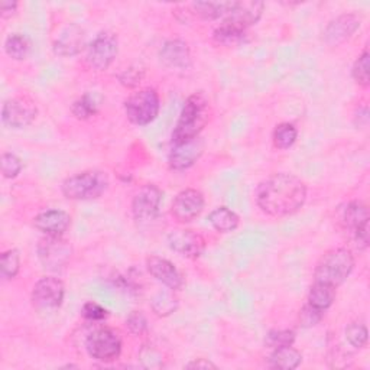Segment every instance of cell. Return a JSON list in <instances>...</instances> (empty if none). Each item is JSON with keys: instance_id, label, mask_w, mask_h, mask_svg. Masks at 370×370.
Wrapping results in <instances>:
<instances>
[{"instance_id": "obj_41", "label": "cell", "mask_w": 370, "mask_h": 370, "mask_svg": "<svg viewBox=\"0 0 370 370\" xmlns=\"http://www.w3.org/2000/svg\"><path fill=\"white\" fill-rule=\"evenodd\" d=\"M353 236H354V242L357 243V248L360 250L367 249V246H369V221H366L360 227H357L353 231Z\"/></svg>"}, {"instance_id": "obj_19", "label": "cell", "mask_w": 370, "mask_h": 370, "mask_svg": "<svg viewBox=\"0 0 370 370\" xmlns=\"http://www.w3.org/2000/svg\"><path fill=\"white\" fill-rule=\"evenodd\" d=\"M33 227L44 233L45 236L59 238L71 227V216L59 209L45 210L33 219Z\"/></svg>"}, {"instance_id": "obj_5", "label": "cell", "mask_w": 370, "mask_h": 370, "mask_svg": "<svg viewBox=\"0 0 370 370\" xmlns=\"http://www.w3.org/2000/svg\"><path fill=\"white\" fill-rule=\"evenodd\" d=\"M161 109L159 94L154 88H144L133 93L125 102V113L130 123L146 126L152 123Z\"/></svg>"}, {"instance_id": "obj_40", "label": "cell", "mask_w": 370, "mask_h": 370, "mask_svg": "<svg viewBox=\"0 0 370 370\" xmlns=\"http://www.w3.org/2000/svg\"><path fill=\"white\" fill-rule=\"evenodd\" d=\"M142 80V70L138 69H129L120 76V83L126 87H134L138 86Z\"/></svg>"}, {"instance_id": "obj_33", "label": "cell", "mask_w": 370, "mask_h": 370, "mask_svg": "<svg viewBox=\"0 0 370 370\" xmlns=\"http://www.w3.org/2000/svg\"><path fill=\"white\" fill-rule=\"evenodd\" d=\"M369 51L364 50L362 52V55H359V58L356 59L354 65H353V70H352V76L354 79V81L362 87V88H369L370 86V76H369Z\"/></svg>"}, {"instance_id": "obj_23", "label": "cell", "mask_w": 370, "mask_h": 370, "mask_svg": "<svg viewBox=\"0 0 370 370\" xmlns=\"http://www.w3.org/2000/svg\"><path fill=\"white\" fill-rule=\"evenodd\" d=\"M302 362V354L294 349L292 346L281 347L272 350L271 356H269V363L275 369H285L292 370L296 369Z\"/></svg>"}, {"instance_id": "obj_38", "label": "cell", "mask_w": 370, "mask_h": 370, "mask_svg": "<svg viewBox=\"0 0 370 370\" xmlns=\"http://www.w3.org/2000/svg\"><path fill=\"white\" fill-rule=\"evenodd\" d=\"M81 314L86 320L88 321H103L108 318V310L103 308L100 304H97V302H86V304L83 306V310H81Z\"/></svg>"}, {"instance_id": "obj_20", "label": "cell", "mask_w": 370, "mask_h": 370, "mask_svg": "<svg viewBox=\"0 0 370 370\" xmlns=\"http://www.w3.org/2000/svg\"><path fill=\"white\" fill-rule=\"evenodd\" d=\"M159 58L168 69L187 70L191 65V52L188 44L181 40H171L165 42L159 52Z\"/></svg>"}, {"instance_id": "obj_43", "label": "cell", "mask_w": 370, "mask_h": 370, "mask_svg": "<svg viewBox=\"0 0 370 370\" xmlns=\"http://www.w3.org/2000/svg\"><path fill=\"white\" fill-rule=\"evenodd\" d=\"M187 369H216L217 366L210 362L209 359H195L192 362H190L188 364H185Z\"/></svg>"}, {"instance_id": "obj_18", "label": "cell", "mask_w": 370, "mask_h": 370, "mask_svg": "<svg viewBox=\"0 0 370 370\" xmlns=\"http://www.w3.org/2000/svg\"><path fill=\"white\" fill-rule=\"evenodd\" d=\"M203 151L204 142L200 138L183 144H173L168 162H170V166L173 170L184 171L191 168L200 159V156L203 155Z\"/></svg>"}, {"instance_id": "obj_44", "label": "cell", "mask_w": 370, "mask_h": 370, "mask_svg": "<svg viewBox=\"0 0 370 370\" xmlns=\"http://www.w3.org/2000/svg\"><path fill=\"white\" fill-rule=\"evenodd\" d=\"M354 119H356V125H357V126L366 127L367 123H369V109H367V106H363L362 109H359V110L356 112Z\"/></svg>"}, {"instance_id": "obj_13", "label": "cell", "mask_w": 370, "mask_h": 370, "mask_svg": "<svg viewBox=\"0 0 370 370\" xmlns=\"http://www.w3.org/2000/svg\"><path fill=\"white\" fill-rule=\"evenodd\" d=\"M168 246L184 258L197 259L206 250V239L195 230L177 229L168 234Z\"/></svg>"}, {"instance_id": "obj_14", "label": "cell", "mask_w": 370, "mask_h": 370, "mask_svg": "<svg viewBox=\"0 0 370 370\" xmlns=\"http://www.w3.org/2000/svg\"><path fill=\"white\" fill-rule=\"evenodd\" d=\"M265 11L263 2H255V0H241V2H231V6L224 16L226 23L236 26L242 30H248L250 26L256 25Z\"/></svg>"}, {"instance_id": "obj_29", "label": "cell", "mask_w": 370, "mask_h": 370, "mask_svg": "<svg viewBox=\"0 0 370 370\" xmlns=\"http://www.w3.org/2000/svg\"><path fill=\"white\" fill-rule=\"evenodd\" d=\"M298 139V130L292 123H281L275 127L274 134H272V141L274 146L279 151H287L294 146V144Z\"/></svg>"}, {"instance_id": "obj_26", "label": "cell", "mask_w": 370, "mask_h": 370, "mask_svg": "<svg viewBox=\"0 0 370 370\" xmlns=\"http://www.w3.org/2000/svg\"><path fill=\"white\" fill-rule=\"evenodd\" d=\"M231 2H195L191 5L194 13L204 21H216L224 18Z\"/></svg>"}, {"instance_id": "obj_6", "label": "cell", "mask_w": 370, "mask_h": 370, "mask_svg": "<svg viewBox=\"0 0 370 370\" xmlns=\"http://www.w3.org/2000/svg\"><path fill=\"white\" fill-rule=\"evenodd\" d=\"M120 334L109 327L94 330L86 340V350L90 357L102 363L115 362L122 353Z\"/></svg>"}, {"instance_id": "obj_36", "label": "cell", "mask_w": 370, "mask_h": 370, "mask_svg": "<svg viewBox=\"0 0 370 370\" xmlns=\"http://www.w3.org/2000/svg\"><path fill=\"white\" fill-rule=\"evenodd\" d=\"M126 328L133 335H142L148 330V320L142 311H132L126 318Z\"/></svg>"}, {"instance_id": "obj_32", "label": "cell", "mask_w": 370, "mask_h": 370, "mask_svg": "<svg viewBox=\"0 0 370 370\" xmlns=\"http://www.w3.org/2000/svg\"><path fill=\"white\" fill-rule=\"evenodd\" d=\"M71 112L79 120H87L93 117L97 113V103L94 97L90 94H83L73 103Z\"/></svg>"}, {"instance_id": "obj_28", "label": "cell", "mask_w": 370, "mask_h": 370, "mask_svg": "<svg viewBox=\"0 0 370 370\" xmlns=\"http://www.w3.org/2000/svg\"><path fill=\"white\" fill-rule=\"evenodd\" d=\"M30 41L26 35L22 33H12L5 41V52L8 57L16 61H22L29 55Z\"/></svg>"}, {"instance_id": "obj_35", "label": "cell", "mask_w": 370, "mask_h": 370, "mask_svg": "<svg viewBox=\"0 0 370 370\" xmlns=\"http://www.w3.org/2000/svg\"><path fill=\"white\" fill-rule=\"evenodd\" d=\"M0 166H2L4 177L8 178V180H13L21 174L23 163H22V161L18 155H15L12 152H6V154L2 155Z\"/></svg>"}, {"instance_id": "obj_3", "label": "cell", "mask_w": 370, "mask_h": 370, "mask_svg": "<svg viewBox=\"0 0 370 370\" xmlns=\"http://www.w3.org/2000/svg\"><path fill=\"white\" fill-rule=\"evenodd\" d=\"M354 256L347 248H334L325 252L314 271V282H321L337 289L353 272Z\"/></svg>"}, {"instance_id": "obj_24", "label": "cell", "mask_w": 370, "mask_h": 370, "mask_svg": "<svg viewBox=\"0 0 370 370\" xmlns=\"http://www.w3.org/2000/svg\"><path fill=\"white\" fill-rule=\"evenodd\" d=\"M334 299H335V288L321 282H314L308 294L310 306L325 313L333 306Z\"/></svg>"}, {"instance_id": "obj_42", "label": "cell", "mask_w": 370, "mask_h": 370, "mask_svg": "<svg viewBox=\"0 0 370 370\" xmlns=\"http://www.w3.org/2000/svg\"><path fill=\"white\" fill-rule=\"evenodd\" d=\"M18 2H12V0H4V2H0V13H2V18H11L18 11Z\"/></svg>"}, {"instance_id": "obj_27", "label": "cell", "mask_w": 370, "mask_h": 370, "mask_svg": "<svg viewBox=\"0 0 370 370\" xmlns=\"http://www.w3.org/2000/svg\"><path fill=\"white\" fill-rule=\"evenodd\" d=\"M178 298L174 295V291H163L159 292L154 296L152 302H151V307L152 311L158 316V317H170L171 314H174L178 310Z\"/></svg>"}, {"instance_id": "obj_30", "label": "cell", "mask_w": 370, "mask_h": 370, "mask_svg": "<svg viewBox=\"0 0 370 370\" xmlns=\"http://www.w3.org/2000/svg\"><path fill=\"white\" fill-rule=\"evenodd\" d=\"M295 342V333L292 330H271L265 337V346L271 350L292 346Z\"/></svg>"}, {"instance_id": "obj_8", "label": "cell", "mask_w": 370, "mask_h": 370, "mask_svg": "<svg viewBox=\"0 0 370 370\" xmlns=\"http://www.w3.org/2000/svg\"><path fill=\"white\" fill-rule=\"evenodd\" d=\"M119 52V41L113 32L105 30L91 41L87 50V61L96 71H105L113 64Z\"/></svg>"}, {"instance_id": "obj_37", "label": "cell", "mask_w": 370, "mask_h": 370, "mask_svg": "<svg viewBox=\"0 0 370 370\" xmlns=\"http://www.w3.org/2000/svg\"><path fill=\"white\" fill-rule=\"evenodd\" d=\"M324 317V311H320L317 308H314L313 306L307 304L302 307V310L299 311V324L306 328L314 327L317 325Z\"/></svg>"}, {"instance_id": "obj_4", "label": "cell", "mask_w": 370, "mask_h": 370, "mask_svg": "<svg viewBox=\"0 0 370 370\" xmlns=\"http://www.w3.org/2000/svg\"><path fill=\"white\" fill-rule=\"evenodd\" d=\"M109 188V177L103 171L90 170L67 178L61 191L65 198L74 201H90L102 197Z\"/></svg>"}, {"instance_id": "obj_12", "label": "cell", "mask_w": 370, "mask_h": 370, "mask_svg": "<svg viewBox=\"0 0 370 370\" xmlns=\"http://www.w3.org/2000/svg\"><path fill=\"white\" fill-rule=\"evenodd\" d=\"M204 206L206 200L203 192L188 188L181 191L173 201L171 214L178 223L187 224L200 217V214L204 210Z\"/></svg>"}, {"instance_id": "obj_34", "label": "cell", "mask_w": 370, "mask_h": 370, "mask_svg": "<svg viewBox=\"0 0 370 370\" xmlns=\"http://www.w3.org/2000/svg\"><path fill=\"white\" fill-rule=\"evenodd\" d=\"M346 339L354 349H363L369 340L367 327L362 323H350L346 327Z\"/></svg>"}, {"instance_id": "obj_39", "label": "cell", "mask_w": 370, "mask_h": 370, "mask_svg": "<svg viewBox=\"0 0 370 370\" xmlns=\"http://www.w3.org/2000/svg\"><path fill=\"white\" fill-rule=\"evenodd\" d=\"M141 360L144 362L145 367H161L162 366V356L158 350L146 347L141 352Z\"/></svg>"}, {"instance_id": "obj_22", "label": "cell", "mask_w": 370, "mask_h": 370, "mask_svg": "<svg viewBox=\"0 0 370 370\" xmlns=\"http://www.w3.org/2000/svg\"><path fill=\"white\" fill-rule=\"evenodd\" d=\"M209 221L216 231L231 233L239 227L241 220H239V216L233 210H230L227 207H217L210 213Z\"/></svg>"}, {"instance_id": "obj_17", "label": "cell", "mask_w": 370, "mask_h": 370, "mask_svg": "<svg viewBox=\"0 0 370 370\" xmlns=\"http://www.w3.org/2000/svg\"><path fill=\"white\" fill-rule=\"evenodd\" d=\"M146 267L148 272L168 289L178 291L183 288V277L171 260L152 255L146 259Z\"/></svg>"}, {"instance_id": "obj_31", "label": "cell", "mask_w": 370, "mask_h": 370, "mask_svg": "<svg viewBox=\"0 0 370 370\" xmlns=\"http://www.w3.org/2000/svg\"><path fill=\"white\" fill-rule=\"evenodd\" d=\"M21 269V255L16 249H9L4 252L2 262H0V271L5 279H13Z\"/></svg>"}, {"instance_id": "obj_2", "label": "cell", "mask_w": 370, "mask_h": 370, "mask_svg": "<svg viewBox=\"0 0 370 370\" xmlns=\"http://www.w3.org/2000/svg\"><path fill=\"white\" fill-rule=\"evenodd\" d=\"M210 103L203 93L191 94L184 103L177 126L173 132V144H183L200 138L210 122Z\"/></svg>"}, {"instance_id": "obj_1", "label": "cell", "mask_w": 370, "mask_h": 370, "mask_svg": "<svg viewBox=\"0 0 370 370\" xmlns=\"http://www.w3.org/2000/svg\"><path fill=\"white\" fill-rule=\"evenodd\" d=\"M256 204L269 217H288L306 204L307 185L294 174L279 173L263 180L255 194Z\"/></svg>"}, {"instance_id": "obj_11", "label": "cell", "mask_w": 370, "mask_h": 370, "mask_svg": "<svg viewBox=\"0 0 370 370\" xmlns=\"http://www.w3.org/2000/svg\"><path fill=\"white\" fill-rule=\"evenodd\" d=\"M162 191L154 184H146L134 194L132 201V213L138 223L154 221L159 213Z\"/></svg>"}, {"instance_id": "obj_10", "label": "cell", "mask_w": 370, "mask_h": 370, "mask_svg": "<svg viewBox=\"0 0 370 370\" xmlns=\"http://www.w3.org/2000/svg\"><path fill=\"white\" fill-rule=\"evenodd\" d=\"M64 282L55 277L41 278L32 289V304L40 311H54L62 306Z\"/></svg>"}, {"instance_id": "obj_16", "label": "cell", "mask_w": 370, "mask_h": 370, "mask_svg": "<svg viewBox=\"0 0 370 370\" xmlns=\"http://www.w3.org/2000/svg\"><path fill=\"white\" fill-rule=\"evenodd\" d=\"M86 30L76 23L65 26L54 41V52L58 57L69 58L79 55L86 47Z\"/></svg>"}, {"instance_id": "obj_7", "label": "cell", "mask_w": 370, "mask_h": 370, "mask_svg": "<svg viewBox=\"0 0 370 370\" xmlns=\"http://www.w3.org/2000/svg\"><path fill=\"white\" fill-rule=\"evenodd\" d=\"M37 252L42 266L48 269V271L57 272L64 269L67 263L70 262L73 255V246L62 236H45L40 241Z\"/></svg>"}, {"instance_id": "obj_9", "label": "cell", "mask_w": 370, "mask_h": 370, "mask_svg": "<svg viewBox=\"0 0 370 370\" xmlns=\"http://www.w3.org/2000/svg\"><path fill=\"white\" fill-rule=\"evenodd\" d=\"M38 108L33 100L26 96H15L6 100L2 109V120L11 129H25L37 119Z\"/></svg>"}, {"instance_id": "obj_21", "label": "cell", "mask_w": 370, "mask_h": 370, "mask_svg": "<svg viewBox=\"0 0 370 370\" xmlns=\"http://www.w3.org/2000/svg\"><path fill=\"white\" fill-rule=\"evenodd\" d=\"M366 221H369V210L362 201H352L342 212V224L352 233Z\"/></svg>"}, {"instance_id": "obj_15", "label": "cell", "mask_w": 370, "mask_h": 370, "mask_svg": "<svg viewBox=\"0 0 370 370\" xmlns=\"http://www.w3.org/2000/svg\"><path fill=\"white\" fill-rule=\"evenodd\" d=\"M360 25L362 19L356 13H343L327 25L323 40L327 45L337 47L350 40Z\"/></svg>"}, {"instance_id": "obj_25", "label": "cell", "mask_w": 370, "mask_h": 370, "mask_svg": "<svg viewBox=\"0 0 370 370\" xmlns=\"http://www.w3.org/2000/svg\"><path fill=\"white\" fill-rule=\"evenodd\" d=\"M214 41L221 47H239L242 42H245L246 38V30H242L236 26H231L226 22H223L213 33Z\"/></svg>"}]
</instances>
